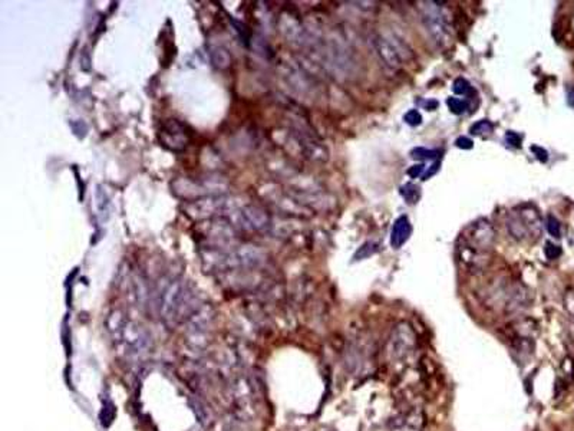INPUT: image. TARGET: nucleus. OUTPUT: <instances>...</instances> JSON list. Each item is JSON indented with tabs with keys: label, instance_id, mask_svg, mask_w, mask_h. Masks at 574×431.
<instances>
[{
	"label": "nucleus",
	"instance_id": "nucleus-6",
	"mask_svg": "<svg viewBox=\"0 0 574 431\" xmlns=\"http://www.w3.org/2000/svg\"><path fill=\"white\" fill-rule=\"evenodd\" d=\"M411 235H412L411 221H409V219L406 216H401L399 219H397L394 228H392L391 244L394 246L395 249H399L408 242V239L411 237Z\"/></svg>",
	"mask_w": 574,
	"mask_h": 431
},
{
	"label": "nucleus",
	"instance_id": "nucleus-21",
	"mask_svg": "<svg viewBox=\"0 0 574 431\" xmlns=\"http://www.w3.org/2000/svg\"><path fill=\"white\" fill-rule=\"evenodd\" d=\"M424 167H425L424 164H419V166H415V167H412V169H409V170H408V174L411 176V177H414V178H415V177H419V176H421V173L424 171Z\"/></svg>",
	"mask_w": 574,
	"mask_h": 431
},
{
	"label": "nucleus",
	"instance_id": "nucleus-10",
	"mask_svg": "<svg viewBox=\"0 0 574 431\" xmlns=\"http://www.w3.org/2000/svg\"><path fill=\"white\" fill-rule=\"evenodd\" d=\"M493 128H494V126L491 124L489 121H487V119H482V121H478L477 124H474L473 127H471V134L473 135H482V134H489L491 131H493Z\"/></svg>",
	"mask_w": 574,
	"mask_h": 431
},
{
	"label": "nucleus",
	"instance_id": "nucleus-9",
	"mask_svg": "<svg viewBox=\"0 0 574 431\" xmlns=\"http://www.w3.org/2000/svg\"><path fill=\"white\" fill-rule=\"evenodd\" d=\"M378 252V244L376 243H365L362 248H359V251L356 252V255H355V259L356 260H362V259H366V257H369V256H372V255H375Z\"/></svg>",
	"mask_w": 574,
	"mask_h": 431
},
{
	"label": "nucleus",
	"instance_id": "nucleus-19",
	"mask_svg": "<svg viewBox=\"0 0 574 431\" xmlns=\"http://www.w3.org/2000/svg\"><path fill=\"white\" fill-rule=\"evenodd\" d=\"M531 150H532V153H534V154L537 155V158H539L540 161L546 162V161L548 160V154H547V151H546V150H543L541 147H537V146H532V147H531Z\"/></svg>",
	"mask_w": 574,
	"mask_h": 431
},
{
	"label": "nucleus",
	"instance_id": "nucleus-5",
	"mask_svg": "<svg viewBox=\"0 0 574 431\" xmlns=\"http://www.w3.org/2000/svg\"><path fill=\"white\" fill-rule=\"evenodd\" d=\"M374 44H375V48H376L379 56L383 59V62L389 68L397 69V68H399L402 65L403 58H402V55L399 52V48L395 47L391 42V40L383 37V36H376L375 40H374Z\"/></svg>",
	"mask_w": 574,
	"mask_h": 431
},
{
	"label": "nucleus",
	"instance_id": "nucleus-12",
	"mask_svg": "<svg viewBox=\"0 0 574 431\" xmlns=\"http://www.w3.org/2000/svg\"><path fill=\"white\" fill-rule=\"evenodd\" d=\"M114 417H115V407L111 403H107L104 405V409H102V413H101V423L104 424L105 427H108L112 423Z\"/></svg>",
	"mask_w": 574,
	"mask_h": 431
},
{
	"label": "nucleus",
	"instance_id": "nucleus-22",
	"mask_svg": "<svg viewBox=\"0 0 574 431\" xmlns=\"http://www.w3.org/2000/svg\"><path fill=\"white\" fill-rule=\"evenodd\" d=\"M425 107H426L429 111H434V110L438 107V102H437V101H428L426 104H425Z\"/></svg>",
	"mask_w": 574,
	"mask_h": 431
},
{
	"label": "nucleus",
	"instance_id": "nucleus-14",
	"mask_svg": "<svg viewBox=\"0 0 574 431\" xmlns=\"http://www.w3.org/2000/svg\"><path fill=\"white\" fill-rule=\"evenodd\" d=\"M441 153L438 151V150H426V149H415L414 151H412V157L414 158H428V160H430V158H437L438 155H440Z\"/></svg>",
	"mask_w": 574,
	"mask_h": 431
},
{
	"label": "nucleus",
	"instance_id": "nucleus-4",
	"mask_svg": "<svg viewBox=\"0 0 574 431\" xmlns=\"http://www.w3.org/2000/svg\"><path fill=\"white\" fill-rule=\"evenodd\" d=\"M415 345V335L411 328L406 323H402L397 326L395 334H392L391 339V354L394 358L399 360L406 357L409 353L412 351Z\"/></svg>",
	"mask_w": 574,
	"mask_h": 431
},
{
	"label": "nucleus",
	"instance_id": "nucleus-7",
	"mask_svg": "<svg viewBox=\"0 0 574 431\" xmlns=\"http://www.w3.org/2000/svg\"><path fill=\"white\" fill-rule=\"evenodd\" d=\"M401 194L403 196V198L409 203V204H414L419 200L421 192L419 187L414 186V184H405V186L401 189Z\"/></svg>",
	"mask_w": 574,
	"mask_h": 431
},
{
	"label": "nucleus",
	"instance_id": "nucleus-3",
	"mask_svg": "<svg viewBox=\"0 0 574 431\" xmlns=\"http://www.w3.org/2000/svg\"><path fill=\"white\" fill-rule=\"evenodd\" d=\"M510 233L519 240L528 239L531 236L539 237L541 232V221L537 212L531 209H521L519 213H512L507 221Z\"/></svg>",
	"mask_w": 574,
	"mask_h": 431
},
{
	"label": "nucleus",
	"instance_id": "nucleus-16",
	"mask_svg": "<svg viewBox=\"0 0 574 431\" xmlns=\"http://www.w3.org/2000/svg\"><path fill=\"white\" fill-rule=\"evenodd\" d=\"M403 119H405L406 124H409V126H419L421 121H422V117L417 110H411L409 112H406Z\"/></svg>",
	"mask_w": 574,
	"mask_h": 431
},
{
	"label": "nucleus",
	"instance_id": "nucleus-20",
	"mask_svg": "<svg viewBox=\"0 0 574 431\" xmlns=\"http://www.w3.org/2000/svg\"><path fill=\"white\" fill-rule=\"evenodd\" d=\"M177 126H178V124H177V122H175V128H174V133H175V130H177ZM162 134H167V135H173V131H171L170 128H166V130H164V131H162ZM177 137H181V138H186V134H180V135L174 134V146H173V150H177V146H175V144H178V142H177Z\"/></svg>",
	"mask_w": 574,
	"mask_h": 431
},
{
	"label": "nucleus",
	"instance_id": "nucleus-13",
	"mask_svg": "<svg viewBox=\"0 0 574 431\" xmlns=\"http://www.w3.org/2000/svg\"><path fill=\"white\" fill-rule=\"evenodd\" d=\"M547 230L551 236L555 237H560L562 236V229H560V223L555 216H548L547 219Z\"/></svg>",
	"mask_w": 574,
	"mask_h": 431
},
{
	"label": "nucleus",
	"instance_id": "nucleus-17",
	"mask_svg": "<svg viewBox=\"0 0 574 431\" xmlns=\"http://www.w3.org/2000/svg\"><path fill=\"white\" fill-rule=\"evenodd\" d=\"M505 140H507V142L510 144V146H512V147H516V149H520V147H521V138H520V135H519V134H516V133L508 131V133L505 134Z\"/></svg>",
	"mask_w": 574,
	"mask_h": 431
},
{
	"label": "nucleus",
	"instance_id": "nucleus-23",
	"mask_svg": "<svg viewBox=\"0 0 574 431\" xmlns=\"http://www.w3.org/2000/svg\"><path fill=\"white\" fill-rule=\"evenodd\" d=\"M570 99H571V104L574 105V95H571V98H570Z\"/></svg>",
	"mask_w": 574,
	"mask_h": 431
},
{
	"label": "nucleus",
	"instance_id": "nucleus-8",
	"mask_svg": "<svg viewBox=\"0 0 574 431\" xmlns=\"http://www.w3.org/2000/svg\"><path fill=\"white\" fill-rule=\"evenodd\" d=\"M446 104H448V108L451 110V112H454L457 115L464 114L468 110V101L461 99V98H454V96L448 98Z\"/></svg>",
	"mask_w": 574,
	"mask_h": 431
},
{
	"label": "nucleus",
	"instance_id": "nucleus-15",
	"mask_svg": "<svg viewBox=\"0 0 574 431\" xmlns=\"http://www.w3.org/2000/svg\"><path fill=\"white\" fill-rule=\"evenodd\" d=\"M544 253H546L547 259L555 260V259H557L562 255V249H560V246H556V244H553V243L547 242L546 243V248H544Z\"/></svg>",
	"mask_w": 574,
	"mask_h": 431
},
{
	"label": "nucleus",
	"instance_id": "nucleus-11",
	"mask_svg": "<svg viewBox=\"0 0 574 431\" xmlns=\"http://www.w3.org/2000/svg\"><path fill=\"white\" fill-rule=\"evenodd\" d=\"M453 87H454V92L458 94V95L467 96V95H469L471 92H473V87H471L469 82L467 79H464V78L455 79Z\"/></svg>",
	"mask_w": 574,
	"mask_h": 431
},
{
	"label": "nucleus",
	"instance_id": "nucleus-1",
	"mask_svg": "<svg viewBox=\"0 0 574 431\" xmlns=\"http://www.w3.org/2000/svg\"><path fill=\"white\" fill-rule=\"evenodd\" d=\"M496 239V233L493 226H491L485 220L476 221L471 224L464 235H461V240L464 242L462 248V259L468 263L473 264L476 263L477 256H484L488 253V251L493 248Z\"/></svg>",
	"mask_w": 574,
	"mask_h": 431
},
{
	"label": "nucleus",
	"instance_id": "nucleus-2",
	"mask_svg": "<svg viewBox=\"0 0 574 431\" xmlns=\"http://www.w3.org/2000/svg\"><path fill=\"white\" fill-rule=\"evenodd\" d=\"M422 8V20L426 31L440 47H446L451 40V31L446 22V17L437 6V2L424 3Z\"/></svg>",
	"mask_w": 574,
	"mask_h": 431
},
{
	"label": "nucleus",
	"instance_id": "nucleus-18",
	"mask_svg": "<svg viewBox=\"0 0 574 431\" xmlns=\"http://www.w3.org/2000/svg\"><path fill=\"white\" fill-rule=\"evenodd\" d=\"M455 144H457V147L464 149V150H469V149H473V141H471V140H469V138H467V137H461V138H458Z\"/></svg>",
	"mask_w": 574,
	"mask_h": 431
}]
</instances>
